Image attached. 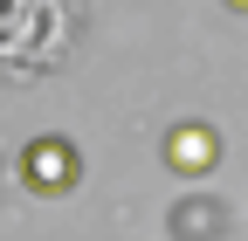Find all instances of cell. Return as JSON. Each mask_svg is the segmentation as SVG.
I'll return each mask as SVG.
<instances>
[{"label":"cell","mask_w":248,"mask_h":241,"mask_svg":"<svg viewBox=\"0 0 248 241\" xmlns=\"http://www.w3.org/2000/svg\"><path fill=\"white\" fill-rule=\"evenodd\" d=\"M83 0H0V69L42 76L62 69V55L76 48Z\"/></svg>","instance_id":"obj_1"},{"label":"cell","mask_w":248,"mask_h":241,"mask_svg":"<svg viewBox=\"0 0 248 241\" xmlns=\"http://www.w3.org/2000/svg\"><path fill=\"white\" fill-rule=\"evenodd\" d=\"M76 179H83V152H76L69 138H35V145L21 152V186H28V193L55 200V193H69Z\"/></svg>","instance_id":"obj_2"},{"label":"cell","mask_w":248,"mask_h":241,"mask_svg":"<svg viewBox=\"0 0 248 241\" xmlns=\"http://www.w3.org/2000/svg\"><path fill=\"white\" fill-rule=\"evenodd\" d=\"M166 166H172L179 179H207L214 166H221V131L200 124V117L172 124V131H166Z\"/></svg>","instance_id":"obj_3"},{"label":"cell","mask_w":248,"mask_h":241,"mask_svg":"<svg viewBox=\"0 0 248 241\" xmlns=\"http://www.w3.org/2000/svg\"><path fill=\"white\" fill-rule=\"evenodd\" d=\"M228 7H234V14H248V0H228Z\"/></svg>","instance_id":"obj_4"}]
</instances>
